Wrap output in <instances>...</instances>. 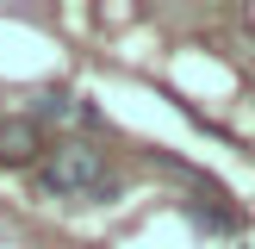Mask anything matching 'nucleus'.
<instances>
[{
  "label": "nucleus",
  "mask_w": 255,
  "mask_h": 249,
  "mask_svg": "<svg viewBox=\"0 0 255 249\" xmlns=\"http://www.w3.org/2000/svg\"><path fill=\"white\" fill-rule=\"evenodd\" d=\"M0 162H12V168H25V162H44V124L31 119H6L0 124Z\"/></svg>",
  "instance_id": "obj_2"
},
{
  "label": "nucleus",
  "mask_w": 255,
  "mask_h": 249,
  "mask_svg": "<svg viewBox=\"0 0 255 249\" xmlns=\"http://www.w3.org/2000/svg\"><path fill=\"white\" fill-rule=\"evenodd\" d=\"M187 212H193V224H199V231H237V224H243L231 206H206V199H187Z\"/></svg>",
  "instance_id": "obj_3"
},
{
  "label": "nucleus",
  "mask_w": 255,
  "mask_h": 249,
  "mask_svg": "<svg viewBox=\"0 0 255 249\" xmlns=\"http://www.w3.org/2000/svg\"><path fill=\"white\" fill-rule=\"evenodd\" d=\"M31 181H37V193H50V199H112L119 193L106 156H100L94 143H81V137L44 149V162L31 168Z\"/></svg>",
  "instance_id": "obj_1"
}]
</instances>
